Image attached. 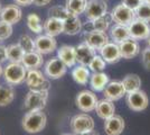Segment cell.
Here are the masks:
<instances>
[{
  "instance_id": "obj_18",
  "label": "cell",
  "mask_w": 150,
  "mask_h": 135,
  "mask_svg": "<svg viewBox=\"0 0 150 135\" xmlns=\"http://www.w3.org/2000/svg\"><path fill=\"white\" fill-rule=\"evenodd\" d=\"M75 53H76V63L88 66L91 60L96 54V51L85 42H83L77 46H75Z\"/></svg>"
},
{
  "instance_id": "obj_39",
  "label": "cell",
  "mask_w": 150,
  "mask_h": 135,
  "mask_svg": "<svg viewBox=\"0 0 150 135\" xmlns=\"http://www.w3.org/2000/svg\"><path fill=\"white\" fill-rule=\"evenodd\" d=\"M141 61L147 70H150V47L147 46L141 52Z\"/></svg>"
},
{
  "instance_id": "obj_40",
  "label": "cell",
  "mask_w": 150,
  "mask_h": 135,
  "mask_svg": "<svg viewBox=\"0 0 150 135\" xmlns=\"http://www.w3.org/2000/svg\"><path fill=\"white\" fill-rule=\"evenodd\" d=\"M121 2L127 7L131 8L132 10H136L142 4V0H121Z\"/></svg>"
},
{
  "instance_id": "obj_19",
  "label": "cell",
  "mask_w": 150,
  "mask_h": 135,
  "mask_svg": "<svg viewBox=\"0 0 150 135\" xmlns=\"http://www.w3.org/2000/svg\"><path fill=\"white\" fill-rule=\"evenodd\" d=\"M120 52H121V58L125 60H131L136 58L138 54L140 53V45L136 39H128L123 41L122 43L119 44Z\"/></svg>"
},
{
  "instance_id": "obj_10",
  "label": "cell",
  "mask_w": 150,
  "mask_h": 135,
  "mask_svg": "<svg viewBox=\"0 0 150 135\" xmlns=\"http://www.w3.org/2000/svg\"><path fill=\"white\" fill-rule=\"evenodd\" d=\"M128 27L130 37L136 41H147L150 37V25L144 20L134 18Z\"/></svg>"
},
{
  "instance_id": "obj_7",
  "label": "cell",
  "mask_w": 150,
  "mask_h": 135,
  "mask_svg": "<svg viewBox=\"0 0 150 135\" xmlns=\"http://www.w3.org/2000/svg\"><path fill=\"white\" fill-rule=\"evenodd\" d=\"M125 103L133 111H142L148 108L149 98L144 91L139 89L132 92H128L125 95Z\"/></svg>"
},
{
  "instance_id": "obj_36",
  "label": "cell",
  "mask_w": 150,
  "mask_h": 135,
  "mask_svg": "<svg viewBox=\"0 0 150 135\" xmlns=\"http://www.w3.org/2000/svg\"><path fill=\"white\" fill-rule=\"evenodd\" d=\"M18 44L23 47V50L27 53V52L36 51V44H35V39H33L29 35H21L18 39Z\"/></svg>"
},
{
  "instance_id": "obj_34",
  "label": "cell",
  "mask_w": 150,
  "mask_h": 135,
  "mask_svg": "<svg viewBox=\"0 0 150 135\" xmlns=\"http://www.w3.org/2000/svg\"><path fill=\"white\" fill-rule=\"evenodd\" d=\"M71 14L69 13V10L66 9L65 6H53L52 8L48 9V17H53V18H57V19L65 20L69 17Z\"/></svg>"
},
{
  "instance_id": "obj_9",
  "label": "cell",
  "mask_w": 150,
  "mask_h": 135,
  "mask_svg": "<svg viewBox=\"0 0 150 135\" xmlns=\"http://www.w3.org/2000/svg\"><path fill=\"white\" fill-rule=\"evenodd\" d=\"M66 71H67V66L64 64L61 59L56 58H52L50 59L44 66V73L45 76L52 79V80H57V79H61L62 77H64L66 74Z\"/></svg>"
},
{
  "instance_id": "obj_28",
  "label": "cell",
  "mask_w": 150,
  "mask_h": 135,
  "mask_svg": "<svg viewBox=\"0 0 150 135\" xmlns=\"http://www.w3.org/2000/svg\"><path fill=\"white\" fill-rule=\"evenodd\" d=\"M15 99V89L11 84H0V107H6Z\"/></svg>"
},
{
  "instance_id": "obj_5",
  "label": "cell",
  "mask_w": 150,
  "mask_h": 135,
  "mask_svg": "<svg viewBox=\"0 0 150 135\" xmlns=\"http://www.w3.org/2000/svg\"><path fill=\"white\" fill-rule=\"evenodd\" d=\"M48 100V91H38L29 90L24 100V109H44Z\"/></svg>"
},
{
  "instance_id": "obj_45",
  "label": "cell",
  "mask_w": 150,
  "mask_h": 135,
  "mask_svg": "<svg viewBox=\"0 0 150 135\" xmlns=\"http://www.w3.org/2000/svg\"><path fill=\"white\" fill-rule=\"evenodd\" d=\"M4 76V66H2V63H0V77Z\"/></svg>"
},
{
  "instance_id": "obj_20",
  "label": "cell",
  "mask_w": 150,
  "mask_h": 135,
  "mask_svg": "<svg viewBox=\"0 0 150 135\" xmlns=\"http://www.w3.org/2000/svg\"><path fill=\"white\" fill-rule=\"evenodd\" d=\"M57 58L61 59L67 68H72L76 64V53L75 46L72 45H62L57 50Z\"/></svg>"
},
{
  "instance_id": "obj_46",
  "label": "cell",
  "mask_w": 150,
  "mask_h": 135,
  "mask_svg": "<svg viewBox=\"0 0 150 135\" xmlns=\"http://www.w3.org/2000/svg\"><path fill=\"white\" fill-rule=\"evenodd\" d=\"M62 135H77V134H75V133H64V134H62Z\"/></svg>"
},
{
  "instance_id": "obj_27",
  "label": "cell",
  "mask_w": 150,
  "mask_h": 135,
  "mask_svg": "<svg viewBox=\"0 0 150 135\" xmlns=\"http://www.w3.org/2000/svg\"><path fill=\"white\" fill-rule=\"evenodd\" d=\"M72 77L76 84L85 86L90 82V77H91V71L86 65L79 64L76 65L73 71H72Z\"/></svg>"
},
{
  "instance_id": "obj_41",
  "label": "cell",
  "mask_w": 150,
  "mask_h": 135,
  "mask_svg": "<svg viewBox=\"0 0 150 135\" xmlns=\"http://www.w3.org/2000/svg\"><path fill=\"white\" fill-rule=\"evenodd\" d=\"M8 60V54H7V46L0 44V63H4Z\"/></svg>"
},
{
  "instance_id": "obj_21",
  "label": "cell",
  "mask_w": 150,
  "mask_h": 135,
  "mask_svg": "<svg viewBox=\"0 0 150 135\" xmlns=\"http://www.w3.org/2000/svg\"><path fill=\"white\" fill-rule=\"evenodd\" d=\"M83 29V23L80 19V16L69 15L66 19L64 20V34L74 36L80 34Z\"/></svg>"
},
{
  "instance_id": "obj_11",
  "label": "cell",
  "mask_w": 150,
  "mask_h": 135,
  "mask_svg": "<svg viewBox=\"0 0 150 135\" xmlns=\"http://www.w3.org/2000/svg\"><path fill=\"white\" fill-rule=\"evenodd\" d=\"M84 14L88 20H94L103 17L108 15V4L104 0H88Z\"/></svg>"
},
{
  "instance_id": "obj_23",
  "label": "cell",
  "mask_w": 150,
  "mask_h": 135,
  "mask_svg": "<svg viewBox=\"0 0 150 135\" xmlns=\"http://www.w3.org/2000/svg\"><path fill=\"white\" fill-rule=\"evenodd\" d=\"M113 103L114 101H111V100H109L106 98H103L102 100H99L96 107H95L96 115L103 121H105L108 118H110L111 116H113L115 114V106H114Z\"/></svg>"
},
{
  "instance_id": "obj_47",
  "label": "cell",
  "mask_w": 150,
  "mask_h": 135,
  "mask_svg": "<svg viewBox=\"0 0 150 135\" xmlns=\"http://www.w3.org/2000/svg\"><path fill=\"white\" fill-rule=\"evenodd\" d=\"M147 43H148V46L150 47V37H149L148 39H147Z\"/></svg>"
},
{
  "instance_id": "obj_35",
  "label": "cell",
  "mask_w": 150,
  "mask_h": 135,
  "mask_svg": "<svg viewBox=\"0 0 150 135\" xmlns=\"http://www.w3.org/2000/svg\"><path fill=\"white\" fill-rule=\"evenodd\" d=\"M106 63L104 61V59L102 58L101 55H98L95 54L94 58L91 60V62L88 63V68L90 69V71L92 72H102L106 68Z\"/></svg>"
},
{
  "instance_id": "obj_31",
  "label": "cell",
  "mask_w": 150,
  "mask_h": 135,
  "mask_svg": "<svg viewBox=\"0 0 150 135\" xmlns=\"http://www.w3.org/2000/svg\"><path fill=\"white\" fill-rule=\"evenodd\" d=\"M26 23H27V27L35 34L39 35L44 31V23H42V19H40V17L38 16L37 14H29L27 16V18H26Z\"/></svg>"
},
{
  "instance_id": "obj_26",
  "label": "cell",
  "mask_w": 150,
  "mask_h": 135,
  "mask_svg": "<svg viewBox=\"0 0 150 135\" xmlns=\"http://www.w3.org/2000/svg\"><path fill=\"white\" fill-rule=\"evenodd\" d=\"M109 82H110V78L103 71L93 72L90 77V84L94 91H103Z\"/></svg>"
},
{
  "instance_id": "obj_1",
  "label": "cell",
  "mask_w": 150,
  "mask_h": 135,
  "mask_svg": "<svg viewBox=\"0 0 150 135\" xmlns=\"http://www.w3.org/2000/svg\"><path fill=\"white\" fill-rule=\"evenodd\" d=\"M47 116L43 109L28 110L21 119V127L29 134H37L46 127Z\"/></svg>"
},
{
  "instance_id": "obj_2",
  "label": "cell",
  "mask_w": 150,
  "mask_h": 135,
  "mask_svg": "<svg viewBox=\"0 0 150 135\" xmlns=\"http://www.w3.org/2000/svg\"><path fill=\"white\" fill-rule=\"evenodd\" d=\"M27 76V69L21 62H10L4 66L5 81L11 86H18L25 82Z\"/></svg>"
},
{
  "instance_id": "obj_25",
  "label": "cell",
  "mask_w": 150,
  "mask_h": 135,
  "mask_svg": "<svg viewBox=\"0 0 150 135\" xmlns=\"http://www.w3.org/2000/svg\"><path fill=\"white\" fill-rule=\"evenodd\" d=\"M110 39L117 44H120L125 39H130L129 27L125 25L114 24L112 27H110Z\"/></svg>"
},
{
  "instance_id": "obj_4",
  "label": "cell",
  "mask_w": 150,
  "mask_h": 135,
  "mask_svg": "<svg viewBox=\"0 0 150 135\" xmlns=\"http://www.w3.org/2000/svg\"><path fill=\"white\" fill-rule=\"evenodd\" d=\"M94 119L86 113L77 114L74 117H72L69 122V127L71 131L77 135H82L88 133L94 129Z\"/></svg>"
},
{
  "instance_id": "obj_37",
  "label": "cell",
  "mask_w": 150,
  "mask_h": 135,
  "mask_svg": "<svg viewBox=\"0 0 150 135\" xmlns=\"http://www.w3.org/2000/svg\"><path fill=\"white\" fill-rule=\"evenodd\" d=\"M134 14H136V18L144 20L147 23H150V4H148V2H142L134 10Z\"/></svg>"
},
{
  "instance_id": "obj_3",
  "label": "cell",
  "mask_w": 150,
  "mask_h": 135,
  "mask_svg": "<svg viewBox=\"0 0 150 135\" xmlns=\"http://www.w3.org/2000/svg\"><path fill=\"white\" fill-rule=\"evenodd\" d=\"M29 90H38V91H50V82L42 71L38 69L27 70V76L25 80Z\"/></svg>"
},
{
  "instance_id": "obj_29",
  "label": "cell",
  "mask_w": 150,
  "mask_h": 135,
  "mask_svg": "<svg viewBox=\"0 0 150 135\" xmlns=\"http://www.w3.org/2000/svg\"><path fill=\"white\" fill-rule=\"evenodd\" d=\"M86 5H88V0H66L65 2V7L69 10V13L75 16H80L81 14H84Z\"/></svg>"
},
{
  "instance_id": "obj_38",
  "label": "cell",
  "mask_w": 150,
  "mask_h": 135,
  "mask_svg": "<svg viewBox=\"0 0 150 135\" xmlns=\"http://www.w3.org/2000/svg\"><path fill=\"white\" fill-rule=\"evenodd\" d=\"M13 28L11 24L6 23V21L0 19V39H2V41L9 39L13 35Z\"/></svg>"
},
{
  "instance_id": "obj_16",
  "label": "cell",
  "mask_w": 150,
  "mask_h": 135,
  "mask_svg": "<svg viewBox=\"0 0 150 135\" xmlns=\"http://www.w3.org/2000/svg\"><path fill=\"white\" fill-rule=\"evenodd\" d=\"M102 92L104 98L111 101H117L127 95L122 81H110Z\"/></svg>"
},
{
  "instance_id": "obj_24",
  "label": "cell",
  "mask_w": 150,
  "mask_h": 135,
  "mask_svg": "<svg viewBox=\"0 0 150 135\" xmlns=\"http://www.w3.org/2000/svg\"><path fill=\"white\" fill-rule=\"evenodd\" d=\"M44 32L45 34L56 37L64 32V20L48 17L44 21Z\"/></svg>"
},
{
  "instance_id": "obj_50",
  "label": "cell",
  "mask_w": 150,
  "mask_h": 135,
  "mask_svg": "<svg viewBox=\"0 0 150 135\" xmlns=\"http://www.w3.org/2000/svg\"><path fill=\"white\" fill-rule=\"evenodd\" d=\"M1 42H2V39H0V44H1Z\"/></svg>"
},
{
  "instance_id": "obj_14",
  "label": "cell",
  "mask_w": 150,
  "mask_h": 135,
  "mask_svg": "<svg viewBox=\"0 0 150 135\" xmlns=\"http://www.w3.org/2000/svg\"><path fill=\"white\" fill-rule=\"evenodd\" d=\"M100 55L104 59L108 64H114L118 63L121 60V52H120L119 44L114 43V42H109L106 43L100 51Z\"/></svg>"
},
{
  "instance_id": "obj_32",
  "label": "cell",
  "mask_w": 150,
  "mask_h": 135,
  "mask_svg": "<svg viewBox=\"0 0 150 135\" xmlns=\"http://www.w3.org/2000/svg\"><path fill=\"white\" fill-rule=\"evenodd\" d=\"M25 53L26 52L23 50V47L18 43L10 44L9 46H7L8 61H10V62H21Z\"/></svg>"
},
{
  "instance_id": "obj_8",
  "label": "cell",
  "mask_w": 150,
  "mask_h": 135,
  "mask_svg": "<svg viewBox=\"0 0 150 135\" xmlns=\"http://www.w3.org/2000/svg\"><path fill=\"white\" fill-rule=\"evenodd\" d=\"M98 101L99 99L96 95L90 90H82L77 94V96L75 98V104L77 108L83 113H91L95 110Z\"/></svg>"
},
{
  "instance_id": "obj_22",
  "label": "cell",
  "mask_w": 150,
  "mask_h": 135,
  "mask_svg": "<svg viewBox=\"0 0 150 135\" xmlns=\"http://www.w3.org/2000/svg\"><path fill=\"white\" fill-rule=\"evenodd\" d=\"M21 63L25 65L27 70H34V69H39L40 66L44 64V59H43V54H40L37 51L27 52L25 53Z\"/></svg>"
},
{
  "instance_id": "obj_6",
  "label": "cell",
  "mask_w": 150,
  "mask_h": 135,
  "mask_svg": "<svg viewBox=\"0 0 150 135\" xmlns=\"http://www.w3.org/2000/svg\"><path fill=\"white\" fill-rule=\"evenodd\" d=\"M110 18L114 24L129 26L130 23H132V20L136 18V14L134 10H132L131 8L127 7L121 2L115 7H113L110 13Z\"/></svg>"
},
{
  "instance_id": "obj_33",
  "label": "cell",
  "mask_w": 150,
  "mask_h": 135,
  "mask_svg": "<svg viewBox=\"0 0 150 135\" xmlns=\"http://www.w3.org/2000/svg\"><path fill=\"white\" fill-rule=\"evenodd\" d=\"M91 24H92V29H95V31H100V32H108L111 27V18L110 16H103V17H100V18H96L94 20H90Z\"/></svg>"
},
{
  "instance_id": "obj_15",
  "label": "cell",
  "mask_w": 150,
  "mask_h": 135,
  "mask_svg": "<svg viewBox=\"0 0 150 135\" xmlns=\"http://www.w3.org/2000/svg\"><path fill=\"white\" fill-rule=\"evenodd\" d=\"M23 18V10L18 5H8L4 7L0 13V19L11 25L18 24Z\"/></svg>"
},
{
  "instance_id": "obj_13",
  "label": "cell",
  "mask_w": 150,
  "mask_h": 135,
  "mask_svg": "<svg viewBox=\"0 0 150 135\" xmlns=\"http://www.w3.org/2000/svg\"><path fill=\"white\" fill-rule=\"evenodd\" d=\"M35 44H36V51L43 55L50 54L57 50L56 39L47 34H39L35 39Z\"/></svg>"
},
{
  "instance_id": "obj_17",
  "label": "cell",
  "mask_w": 150,
  "mask_h": 135,
  "mask_svg": "<svg viewBox=\"0 0 150 135\" xmlns=\"http://www.w3.org/2000/svg\"><path fill=\"white\" fill-rule=\"evenodd\" d=\"M125 129V119L119 115L111 116L104 121V131L106 135H121Z\"/></svg>"
},
{
  "instance_id": "obj_30",
  "label": "cell",
  "mask_w": 150,
  "mask_h": 135,
  "mask_svg": "<svg viewBox=\"0 0 150 135\" xmlns=\"http://www.w3.org/2000/svg\"><path fill=\"white\" fill-rule=\"evenodd\" d=\"M122 84L125 89V92H132V91H136L139 90L141 87V79L138 74H127L123 79H122Z\"/></svg>"
},
{
  "instance_id": "obj_48",
  "label": "cell",
  "mask_w": 150,
  "mask_h": 135,
  "mask_svg": "<svg viewBox=\"0 0 150 135\" xmlns=\"http://www.w3.org/2000/svg\"><path fill=\"white\" fill-rule=\"evenodd\" d=\"M142 2H148V4H150V0H142Z\"/></svg>"
},
{
  "instance_id": "obj_44",
  "label": "cell",
  "mask_w": 150,
  "mask_h": 135,
  "mask_svg": "<svg viewBox=\"0 0 150 135\" xmlns=\"http://www.w3.org/2000/svg\"><path fill=\"white\" fill-rule=\"evenodd\" d=\"M82 135H100L96 131H91V132H88V133H85V134H82Z\"/></svg>"
},
{
  "instance_id": "obj_12",
  "label": "cell",
  "mask_w": 150,
  "mask_h": 135,
  "mask_svg": "<svg viewBox=\"0 0 150 135\" xmlns=\"http://www.w3.org/2000/svg\"><path fill=\"white\" fill-rule=\"evenodd\" d=\"M84 42L88 44L92 49H94L95 51H100L101 49L109 43V36L105 32H100V31H88L85 32L84 34Z\"/></svg>"
},
{
  "instance_id": "obj_42",
  "label": "cell",
  "mask_w": 150,
  "mask_h": 135,
  "mask_svg": "<svg viewBox=\"0 0 150 135\" xmlns=\"http://www.w3.org/2000/svg\"><path fill=\"white\" fill-rule=\"evenodd\" d=\"M16 5H18L20 7H27L29 5H33L34 0H13Z\"/></svg>"
},
{
  "instance_id": "obj_49",
  "label": "cell",
  "mask_w": 150,
  "mask_h": 135,
  "mask_svg": "<svg viewBox=\"0 0 150 135\" xmlns=\"http://www.w3.org/2000/svg\"><path fill=\"white\" fill-rule=\"evenodd\" d=\"M2 8H4V7H2V5H1V2H0V13H1V10H2Z\"/></svg>"
},
{
  "instance_id": "obj_43",
  "label": "cell",
  "mask_w": 150,
  "mask_h": 135,
  "mask_svg": "<svg viewBox=\"0 0 150 135\" xmlns=\"http://www.w3.org/2000/svg\"><path fill=\"white\" fill-rule=\"evenodd\" d=\"M50 1L52 0H34V5L37 7H44V6H47V5H50Z\"/></svg>"
}]
</instances>
